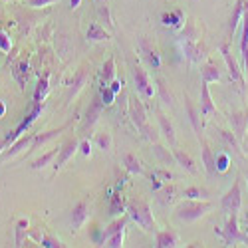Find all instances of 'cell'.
I'll use <instances>...</instances> for the list:
<instances>
[{
    "instance_id": "55",
    "label": "cell",
    "mask_w": 248,
    "mask_h": 248,
    "mask_svg": "<svg viewBox=\"0 0 248 248\" xmlns=\"http://www.w3.org/2000/svg\"><path fill=\"white\" fill-rule=\"evenodd\" d=\"M95 2H97V4H103V2H108V0H95Z\"/></svg>"
},
{
    "instance_id": "6",
    "label": "cell",
    "mask_w": 248,
    "mask_h": 248,
    "mask_svg": "<svg viewBox=\"0 0 248 248\" xmlns=\"http://www.w3.org/2000/svg\"><path fill=\"white\" fill-rule=\"evenodd\" d=\"M218 52H220V56H222V60H224L226 68H229V76H231V79L244 84V72H242V66L234 60V56H232V52H231V46H229V44H222V46L218 48Z\"/></svg>"
},
{
    "instance_id": "53",
    "label": "cell",
    "mask_w": 248,
    "mask_h": 248,
    "mask_svg": "<svg viewBox=\"0 0 248 248\" xmlns=\"http://www.w3.org/2000/svg\"><path fill=\"white\" fill-rule=\"evenodd\" d=\"M8 145V143H6V139H0V153H2V149Z\"/></svg>"
},
{
    "instance_id": "54",
    "label": "cell",
    "mask_w": 248,
    "mask_h": 248,
    "mask_svg": "<svg viewBox=\"0 0 248 248\" xmlns=\"http://www.w3.org/2000/svg\"><path fill=\"white\" fill-rule=\"evenodd\" d=\"M4 111H6V108H4V103H2V101H0V117H2V115H4Z\"/></svg>"
},
{
    "instance_id": "8",
    "label": "cell",
    "mask_w": 248,
    "mask_h": 248,
    "mask_svg": "<svg viewBox=\"0 0 248 248\" xmlns=\"http://www.w3.org/2000/svg\"><path fill=\"white\" fill-rule=\"evenodd\" d=\"M129 119H131V123L133 125L141 131L143 127L147 125V111H145V106H143V101L141 99H131V103H129Z\"/></svg>"
},
{
    "instance_id": "19",
    "label": "cell",
    "mask_w": 248,
    "mask_h": 248,
    "mask_svg": "<svg viewBox=\"0 0 248 248\" xmlns=\"http://www.w3.org/2000/svg\"><path fill=\"white\" fill-rule=\"evenodd\" d=\"M86 36H88L90 42H103V40H109V32L103 28L99 22H92L88 32H86Z\"/></svg>"
},
{
    "instance_id": "30",
    "label": "cell",
    "mask_w": 248,
    "mask_h": 248,
    "mask_svg": "<svg viewBox=\"0 0 248 248\" xmlns=\"http://www.w3.org/2000/svg\"><path fill=\"white\" fill-rule=\"evenodd\" d=\"M201 76H202V81H206V84L220 79V72H218V68L213 66V64H204V66L201 68Z\"/></svg>"
},
{
    "instance_id": "24",
    "label": "cell",
    "mask_w": 248,
    "mask_h": 248,
    "mask_svg": "<svg viewBox=\"0 0 248 248\" xmlns=\"http://www.w3.org/2000/svg\"><path fill=\"white\" fill-rule=\"evenodd\" d=\"M202 165H204V169L209 175H217V159L206 143H202Z\"/></svg>"
},
{
    "instance_id": "39",
    "label": "cell",
    "mask_w": 248,
    "mask_h": 248,
    "mask_svg": "<svg viewBox=\"0 0 248 248\" xmlns=\"http://www.w3.org/2000/svg\"><path fill=\"white\" fill-rule=\"evenodd\" d=\"M46 93H48V79L44 78V79H40V81H38L36 92H34V99H36V101H44Z\"/></svg>"
},
{
    "instance_id": "45",
    "label": "cell",
    "mask_w": 248,
    "mask_h": 248,
    "mask_svg": "<svg viewBox=\"0 0 248 248\" xmlns=\"http://www.w3.org/2000/svg\"><path fill=\"white\" fill-rule=\"evenodd\" d=\"M0 50H2L4 54L12 50V42H10V36H8V34H4L2 30H0Z\"/></svg>"
},
{
    "instance_id": "50",
    "label": "cell",
    "mask_w": 248,
    "mask_h": 248,
    "mask_svg": "<svg viewBox=\"0 0 248 248\" xmlns=\"http://www.w3.org/2000/svg\"><path fill=\"white\" fill-rule=\"evenodd\" d=\"M30 236H32L36 242H42V238H44V232H42V229H38V231H30Z\"/></svg>"
},
{
    "instance_id": "16",
    "label": "cell",
    "mask_w": 248,
    "mask_h": 248,
    "mask_svg": "<svg viewBox=\"0 0 248 248\" xmlns=\"http://www.w3.org/2000/svg\"><path fill=\"white\" fill-rule=\"evenodd\" d=\"M244 6H246L244 0H236L234 10H232V16H231V22H229V36H231V38L236 34V30H238V28H240V24H242Z\"/></svg>"
},
{
    "instance_id": "27",
    "label": "cell",
    "mask_w": 248,
    "mask_h": 248,
    "mask_svg": "<svg viewBox=\"0 0 248 248\" xmlns=\"http://www.w3.org/2000/svg\"><path fill=\"white\" fill-rule=\"evenodd\" d=\"M58 153H60V149H52V151H48V153H44L40 159H36L34 163H32V169L34 171H40V169H46L48 165L58 157Z\"/></svg>"
},
{
    "instance_id": "35",
    "label": "cell",
    "mask_w": 248,
    "mask_h": 248,
    "mask_svg": "<svg viewBox=\"0 0 248 248\" xmlns=\"http://www.w3.org/2000/svg\"><path fill=\"white\" fill-rule=\"evenodd\" d=\"M179 40H199V30H197V26L193 24V22H187L185 24V28H183V32L179 34Z\"/></svg>"
},
{
    "instance_id": "25",
    "label": "cell",
    "mask_w": 248,
    "mask_h": 248,
    "mask_svg": "<svg viewBox=\"0 0 248 248\" xmlns=\"http://www.w3.org/2000/svg\"><path fill=\"white\" fill-rule=\"evenodd\" d=\"M161 22L165 26H171V28H181V26H185V14L181 10H175L171 14H163Z\"/></svg>"
},
{
    "instance_id": "21",
    "label": "cell",
    "mask_w": 248,
    "mask_h": 248,
    "mask_svg": "<svg viewBox=\"0 0 248 248\" xmlns=\"http://www.w3.org/2000/svg\"><path fill=\"white\" fill-rule=\"evenodd\" d=\"M179 236L173 232V231H163V232H157V246L159 248H175L179 246Z\"/></svg>"
},
{
    "instance_id": "36",
    "label": "cell",
    "mask_w": 248,
    "mask_h": 248,
    "mask_svg": "<svg viewBox=\"0 0 248 248\" xmlns=\"http://www.w3.org/2000/svg\"><path fill=\"white\" fill-rule=\"evenodd\" d=\"M217 173H226L231 167V155L229 153H217Z\"/></svg>"
},
{
    "instance_id": "9",
    "label": "cell",
    "mask_w": 248,
    "mask_h": 248,
    "mask_svg": "<svg viewBox=\"0 0 248 248\" xmlns=\"http://www.w3.org/2000/svg\"><path fill=\"white\" fill-rule=\"evenodd\" d=\"M32 141H34V133H28V135L18 137V139L12 143V145H10V149H6V151L2 153V161H8V159L16 157L18 153H22L24 149L32 147Z\"/></svg>"
},
{
    "instance_id": "48",
    "label": "cell",
    "mask_w": 248,
    "mask_h": 248,
    "mask_svg": "<svg viewBox=\"0 0 248 248\" xmlns=\"http://www.w3.org/2000/svg\"><path fill=\"white\" fill-rule=\"evenodd\" d=\"M54 2H60V0H28V4L34 8H44V6H50Z\"/></svg>"
},
{
    "instance_id": "17",
    "label": "cell",
    "mask_w": 248,
    "mask_h": 248,
    "mask_svg": "<svg viewBox=\"0 0 248 248\" xmlns=\"http://www.w3.org/2000/svg\"><path fill=\"white\" fill-rule=\"evenodd\" d=\"M173 155H175V163L181 165V167L185 171H189V173H197V167H195V159L187 153V151H183V149H177L173 147Z\"/></svg>"
},
{
    "instance_id": "49",
    "label": "cell",
    "mask_w": 248,
    "mask_h": 248,
    "mask_svg": "<svg viewBox=\"0 0 248 248\" xmlns=\"http://www.w3.org/2000/svg\"><path fill=\"white\" fill-rule=\"evenodd\" d=\"M79 149H81V153H84L86 157H90V153H92V145H90V141L88 139H84L79 143Z\"/></svg>"
},
{
    "instance_id": "29",
    "label": "cell",
    "mask_w": 248,
    "mask_h": 248,
    "mask_svg": "<svg viewBox=\"0 0 248 248\" xmlns=\"http://www.w3.org/2000/svg\"><path fill=\"white\" fill-rule=\"evenodd\" d=\"M123 165H125V167H127V171H129V173H133V175H143L141 161H139L135 155L125 153V155H123Z\"/></svg>"
},
{
    "instance_id": "7",
    "label": "cell",
    "mask_w": 248,
    "mask_h": 248,
    "mask_svg": "<svg viewBox=\"0 0 248 248\" xmlns=\"http://www.w3.org/2000/svg\"><path fill=\"white\" fill-rule=\"evenodd\" d=\"M133 79H135V88H137V93L145 99H151L155 95V88L151 84V79L147 76V72L143 70L139 64L133 68Z\"/></svg>"
},
{
    "instance_id": "18",
    "label": "cell",
    "mask_w": 248,
    "mask_h": 248,
    "mask_svg": "<svg viewBox=\"0 0 248 248\" xmlns=\"http://www.w3.org/2000/svg\"><path fill=\"white\" fill-rule=\"evenodd\" d=\"M159 125H161V131L165 135V139H167V143L171 147L177 145V137H175V127H173V123L167 119V115H163L159 113Z\"/></svg>"
},
{
    "instance_id": "28",
    "label": "cell",
    "mask_w": 248,
    "mask_h": 248,
    "mask_svg": "<svg viewBox=\"0 0 248 248\" xmlns=\"http://www.w3.org/2000/svg\"><path fill=\"white\" fill-rule=\"evenodd\" d=\"M28 76H30V64H28V62H20V64L14 68V78H16V81L20 84V88L26 86Z\"/></svg>"
},
{
    "instance_id": "43",
    "label": "cell",
    "mask_w": 248,
    "mask_h": 248,
    "mask_svg": "<svg viewBox=\"0 0 248 248\" xmlns=\"http://www.w3.org/2000/svg\"><path fill=\"white\" fill-rule=\"evenodd\" d=\"M42 246H46V248H64L66 244L62 242L60 238H54V236H46L44 234V238H42V242H40Z\"/></svg>"
},
{
    "instance_id": "15",
    "label": "cell",
    "mask_w": 248,
    "mask_h": 248,
    "mask_svg": "<svg viewBox=\"0 0 248 248\" xmlns=\"http://www.w3.org/2000/svg\"><path fill=\"white\" fill-rule=\"evenodd\" d=\"M103 101H101V97L97 95L92 103H90V108H88V113H86V121H84V129H92L95 123H97V119H99V115H101V111H103Z\"/></svg>"
},
{
    "instance_id": "41",
    "label": "cell",
    "mask_w": 248,
    "mask_h": 248,
    "mask_svg": "<svg viewBox=\"0 0 248 248\" xmlns=\"http://www.w3.org/2000/svg\"><path fill=\"white\" fill-rule=\"evenodd\" d=\"M155 153H157V157L165 163V165H169V163H175V155H171L167 149H165V147H161V145H157V143H155Z\"/></svg>"
},
{
    "instance_id": "14",
    "label": "cell",
    "mask_w": 248,
    "mask_h": 248,
    "mask_svg": "<svg viewBox=\"0 0 248 248\" xmlns=\"http://www.w3.org/2000/svg\"><path fill=\"white\" fill-rule=\"evenodd\" d=\"M179 46H181L185 58H189L193 64H199L202 60V48L199 46V42H195V40H179Z\"/></svg>"
},
{
    "instance_id": "31",
    "label": "cell",
    "mask_w": 248,
    "mask_h": 248,
    "mask_svg": "<svg viewBox=\"0 0 248 248\" xmlns=\"http://www.w3.org/2000/svg\"><path fill=\"white\" fill-rule=\"evenodd\" d=\"M183 197L185 199H193V201H206L211 197V193L206 189H201V187H189L183 191Z\"/></svg>"
},
{
    "instance_id": "3",
    "label": "cell",
    "mask_w": 248,
    "mask_h": 248,
    "mask_svg": "<svg viewBox=\"0 0 248 248\" xmlns=\"http://www.w3.org/2000/svg\"><path fill=\"white\" fill-rule=\"evenodd\" d=\"M218 236H222L226 246H238L240 242H248V236L242 234L238 229V213H231L229 220L224 224V231L218 232Z\"/></svg>"
},
{
    "instance_id": "33",
    "label": "cell",
    "mask_w": 248,
    "mask_h": 248,
    "mask_svg": "<svg viewBox=\"0 0 248 248\" xmlns=\"http://www.w3.org/2000/svg\"><path fill=\"white\" fill-rule=\"evenodd\" d=\"M86 79H88V72H86V70H79L78 76H76V79L72 81V90H70V93H68L70 99H72L74 95H78V92L81 90V86L86 84Z\"/></svg>"
},
{
    "instance_id": "34",
    "label": "cell",
    "mask_w": 248,
    "mask_h": 248,
    "mask_svg": "<svg viewBox=\"0 0 248 248\" xmlns=\"http://www.w3.org/2000/svg\"><path fill=\"white\" fill-rule=\"evenodd\" d=\"M28 234V220L26 218H20L18 222H16V246H22V242H24V236Z\"/></svg>"
},
{
    "instance_id": "42",
    "label": "cell",
    "mask_w": 248,
    "mask_h": 248,
    "mask_svg": "<svg viewBox=\"0 0 248 248\" xmlns=\"http://www.w3.org/2000/svg\"><path fill=\"white\" fill-rule=\"evenodd\" d=\"M185 101H187V111H189V119H191V123H193V127H195L197 133H201V127H199V113H197V109L193 108V103H191L189 99H185Z\"/></svg>"
},
{
    "instance_id": "10",
    "label": "cell",
    "mask_w": 248,
    "mask_h": 248,
    "mask_svg": "<svg viewBox=\"0 0 248 248\" xmlns=\"http://www.w3.org/2000/svg\"><path fill=\"white\" fill-rule=\"evenodd\" d=\"M229 121H231V127H232V133L236 135V139L238 141H244L246 131H248V113H244V111L232 113L229 117Z\"/></svg>"
},
{
    "instance_id": "37",
    "label": "cell",
    "mask_w": 248,
    "mask_h": 248,
    "mask_svg": "<svg viewBox=\"0 0 248 248\" xmlns=\"http://www.w3.org/2000/svg\"><path fill=\"white\" fill-rule=\"evenodd\" d=\"M95 143H97V147H99L101 151H109V149H111V135H109L108 131H101V133H97Z\"/></svg>"
},
{
    "instance_id": "46",
    "label": "cell",
    "mask_w": 248,
    "mask_h": 248,
    "mask_svg": "<svg viewBox=\"0 0 248 248\" xmlns=\"http://www.w3.org/2000/svg\"><path fill=\"white\" fill-rule=\"evenodd\" d=\"M173 195H175V187H165L161 193H159V201L161 202H171L173 201Z\"/></svg>"
},
{
    "instance_id": "20",
    "label": "cell",
    "mask_w": 248,
    "mask_h": 248,
    "mask_svg": "<svg viewBox=\"0 0 248 248\" xmlns=\"http://www.w3.org/2000/svg\"><path fill=\"white\" fill-rule=\"evenodd\" d=\"M141 50H143V56H145V60L149 62L151 68H161V58L157 54V50L147 42V40H141Z\"/></svg>"
},
{
    "instance_id": "52",
    "label": "cell",
    "mask_w": 248,
    "mask_h": 248,
    "mask_svg": "<svg viewBox=\"0 0 248 248\" xmlns=\"http://www.w3.org/2000/svg\"><path fill=\"white\" fill-rule=\"evenodd\" d=\"M79 2H81V0H70V6H72V8H78Z\"/></svg>"
},
{
    "instance_id": "38",
    "label": "cell",
    "mask_w": 248,
    "mask_h": 248,
    "mask_svg": "<svg viewBox=\"0 0 248 248\" xmlns=\"http://www.w3.org/2000/svg\"><path fill=\"white\" fill-rule=\"evenodd\" d=\"M99 97H101V101H103V106H111V103L115 101V92L108 86V88H99Z\"/></svg>"
},
{
    "instance_id": "32",
    "label": "cell",
    "mask_w": 248,
    "mask_h": 248,
    "mask_svg": "<svg viewBox=\"0 0 248 248\" xmlns=\"http://www.w3.org/2000/svg\"><path fill=\"white\" fill-rule=\"evenodd\" d=\"M97 16H99V24L101 26H108L109 30H113V18H111V12H109L106 2L97 6Z\"/></svg>"
},
{
    "instance_id": "40",
    "label": "cell",
    "mask_w": 248,
    "mask_h": 248,
    "mask_svg": "<svg viewBox=\"0 0 248 248\" xmlns=\"http://www.w3.org/2000/svg\"><path fill=\"white\" fill-rule=\"evenodd\" d=\"M109 199H111V204H109L111 215H121V213H123V209H127V206L123 204L121 195H115V197H109Z\"/></svg>"
},
{
    "instance_id": "12",
    "label": "cell",
    "mask_w": 248,
    "mask_h": 248,
    "mask_svg": "<svg viewBox=\"0 0 248 248\" xmlns=\"http://www.w3.org/2000/svg\"><path fill=\"white\" fill-rule=\"evenodd\" d=\"M201 115L209 117V115H217V106L213 103V97H211V92H209V84L202 81L201 84Z\"/></svg>"
},
{
    "instance_id": "44",
    "label": "cell",
    "mask_w": 248,
    "mask_h": 248,
    "mask_svg": "<svg viewBox=\"0 0 248 248\" xmlns=\"http://www.w3.org/2000/svg\"><path fill=\"white\" fill-rule=\"evenodd\" d=\"M157 88H159V93H161V97H163L165 103H173V95L167 92V86H165L163 79H157Z\"/></svg>"
},
{
    "instance_id": "51",
    "label": "cell",
    "mask_w": 248,
    "mask_h": 248,
    "mask_svg": "<svg viewBox=\"0 0 248 248\" xmlns=\"http://www.w3.org/2000/svg\"><path fill=\"white\" fill-rule=\"evenodd\" d=\"M109 88H111V90H113L115 93H119V92H121V81H119V79H113Z\"/></svg>"
},
{
    "instance_id": "26",
    "label": "cell",
    "mask_w": 248,
    "mask_h": 248,
    "mask_svg": "<svg viewBox=\"0 0 248 248\" xmlns=\"http://www.w3.org/2000/svg\"><path fill=\"white\" fill-rule=\"evenodd\" d=\"M125 224H127V217H121V218H117V220H113L106 231H103V236H101V242L103 240H108L109 236H113V234H117V232H121V231H125Z\"/></svg>"
},
{
    "instance_id": "22",
    "label": "cell",
    "mask_w": 248,
    "mask_h": 248,
    "mask_svg": "<svg viewBox=\"0 0 248 248\" xmlns=\"http://www.w3.org/2000/svg\"><path fill=\"white\" fill-rule=\"evenodd\" d=\"M115 79V60L109 58L101 68V88L111 86V81Z\"/></svg>"
},
{
    "instance_id": "11",
    "label": "cell",
    "mask_w": 248,
    "mask_h": 248,
    "mask_svg": "<svg viewBox=\"0 0 248 248\" xmlns=\"http://www.w3.org/2000/svg\"><path fill=\"white\" fill-rule=\"evenodd\" d=\"M90 215H92V213H90V204H88L86 201L78 202V204L74 206L72 215H70V224H72V229H74V231H78L79 226L90 218Z\"/></svg>"
},
{
    "instance_id": "23",
    "label": "cell",
    "mask_w": 248,
    "mask_h": 248,
    "mask_svg": "<svg viewBox=\"0 0 248 248\" xmlns=\"http://www.w3.org/2000/svg\"><path fill=\"white\" fill-rule=\"evenodd\" d=\"M64 131H66V125H64V127H58V129H52V131H46V133H42V135H34V141H32V147H30V149H38L40 145H44V143L56 139L58 135H62Z\"/></svg>"
},
{
    "instance_id": "5",
    "label": "cell",
    "mask_w": 248,
    "mask_h": 248,
    "mask_svg": "<svg viewBox=\"0 0 248 248\" xmlns=\"http://www.w3.org/2000/svg\"><path fill=\"white\" fill-rule=\"evenodd\" d=\"M238 48H240V62H242V72L248 79V2L244 6V16L240 24V38H238Z\"/></svg>"
},
{
    "instance_id": "1",
    "label": "cell",
    "mask_w": 248,
    "mask_h": 248,
    "mask_svg": "<svg viewBox=\"0 0 248 248\" xmlns=\"http://www.w3.org/2000/svg\"><path fill=\"white\" fill-rule=\"evenodd\" d=\"M127 215L145 232H157V224H155L153 213L149 209V204L143 199H131L127 202Z\"/></svg>"
},
{
    "instance_id": "4",
    "label": "cell",
    "mask_w": 248,
    "mask_h": 248,
    "mask_svg": "<svg viewBox=\"0 0 248 248\" xmlns=\"http://www.w3.org/2000/svg\"><path fill=\"white\" fill-rule=\"evenodd\" d=\"M240 175L236 177V181L232 183V187L226 191V195L222 197L220 201V206H222V211L224 213H240L242 209V187H240Z\"/></svg>"
},
{
    "instance_id": "13",
    "label": "cell",
    "mask_w": 248,
    "mask_h": 248,
    "mask_svg": "<svg viewBox=\"0 0 248 248\" xmlns=\"http://www.w3.org/2000/svg\"><path fill=\"white\" fill-rule=\"evenodd\" d=\"M79 149V141H76V139H72V141H68L64 147L60 149V153H58V161L54 163V169L56 171H60L62 167H64V165L76 155V151Z\"/></svg>"
},
{
    "instance_id": "47",
    "label": "cell",
    "mask_w": 248,
    "mask_h": 248,
    "mask_svg": "<svg viewBox=\"0 0 248 248\" xmlns=\"http://www.w3.org/2000/svg\"><path fill=\"white\" fill-rule=\"evenodd\" d=\"M141 133H143V135H145V137H147L149 141L157 143V131H155V129H153V127L149 125V123H147V125H145V127H143V129H141Z\"/></svg>"
},
{
    "instance_id": "2",
    "label": "cell",
    "mask_w": 248,
    "mask_h": 248,
    "mask_svg": "<svg viewBox=\"0 0 248 248\" xmlns=\"http://www.w3.org/2000/svg\"><path fill=\"white\" fill-rule=\"evenodd\" d=\"M211 209H213V202H209V201L187 199L183 204L177 206V218L183 220V222H195V220L202 218Z\"/></svg>"
}]
</instances>
